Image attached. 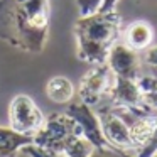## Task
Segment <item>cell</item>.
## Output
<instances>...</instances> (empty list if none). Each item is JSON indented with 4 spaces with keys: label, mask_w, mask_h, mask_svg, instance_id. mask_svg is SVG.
Here are the masks:
<instances>
[{
    "label": "cell",
    "mask_w": 157,
    "mask_h": 157,
    "mask_svg": "<svg viewBox=\"0 0 157 157\" xmlns=\"http://www.w3.org/2000/svg\"><path fill=\"white\" fill-rule=\"evenodd\" d=\"M46 117L29 95H15L9 105V127L17 133L34 137L42 128Z\"/></svg>",
    "instance_id": "obj_5"
},
{
    "label": "cell",
    "mask_w": 157,
    "mask_h": 157,
    "mask_svg": "<svg viewBox=\"0 0 157 157\" xmlns=\"http://www.w3.org/2000/svg\"><path fill=\"white\" fill-rule=\"evenodd\" d=\"M96 113H98L100 123H101L103 137L110 145V149L115 154H118L120 157H135L139 150L130 135L128 122L112 106L100 108Z\"/></svg>",
    "instance_id": "obj_4"
},
{
    "label": "cell",
    "mask_w": 157,
    "mask_h": 157,
    "mask_svg": "<svg viewBox=\"0 0 157 157\" xmlns=\"http://www.w3.org/2000/svg\"><path fill=\"white\" fill-rule=\"evenodd\" d=\"M155 152H157V128H155V132H154V137L150 139V142L147 144V145L144 147L135 157H150L152 154H155Z\"/></svg>",
    "instance_id": "obj_14"
},
{
    "label": "cell",
    "mask_w": 157,
    "mask_h": 157,
    "mask_svg": "<svg viewBox=\"0 0 157 157\" xmlns=\"http://www.w3.org/2000/svg\"><path fill=\"white\" fill-rule=\"evenodd\" d=\"M46 95L51 101L66 105L75 98V85L66 76H52L46 83Z\"/></svg>",
    "instance_id": "obj_11"
},
{
    "label": "cell",
    "mask_w": 157,
    "mask_h": 157,
    "mask_svg": "<svg viewBox=\"0 0 157 157\" xmlns=\"http://www.w3.org/2000/svg\"><path fill=\"white\" fill-rule=\"evenodd\" d=\"M31 144L32 137L17 133L10 127H0V157H17Z\"/></svg>",
    "instance_id": "obj_10"
},
{
    "label": "cell",
    "mask_w": 157,
    "mask_h": 157,
    "mask_svg": "<svg viewBox=\"0 0 157 157\" xmlns=\"http://www.w3.org/2000/svg\"><path fill=\"white\" fill-rule=\"evenodd\" d=\"M75 135H79L68 113H52L46 118L42 128L32 137V144L52 157H63L64 149Z\"/></svg>",
    "instance_id": "obj_3"
},
{
    "label": "cell",
    "mask_w": 157,
    "mask_h": 157,
    "mask_svg": "<svg viewBox=\"0 0 157 157\" xmlns=\"http://www.w3.org/2000/svg\"><path fill=\"white\" fill-rule=\"evenodd\" d=\"M154 75H155V76H157V69H154Z\"/></svg>",
    "instance_id": "obj_17"
},
{
    "label": "cell",
    "mask_w": 157,
    "mask_h": 157,
    "mask_svg": "<svg viewBox=\"0 0 157 157\" xmlns=\"http://www.w3.org/2000/svg\"><path fill=\"white\" fill-rule=\"evenodd\" d=\"M76 7H78L79 17L91 15L100 12L101 9V0H76Z\"/></svg>",
    "instance_id": "obj_12"
},
{
    "label": "cell",
    "mask_w": 157,
    "mask_h": 157,
    "mask_svg": "<svg viewBox=\"0 0 157 157\" xmlns=\"http://www.w3.org/2000/svg\"><path fill=\"white\" fill-rule=\"evenodd\" d=\"M118 0H101V9L100 12H106V10H115Z\"/></svg>",
    "instance_id": "obj_15"
},
{
    "label": "cell",
    "mask_w": 157,
    "mask_h": 157,
    "mask_svg": "<svg viewBox=\"0 0 157 157\" xmlns=\"http://www.w3.org/2000/svg\"><path fill=\"white\" fill-rule=\"evenodd\" d=\"M154 27L147 21H133L123 31V44L137 52H144L152 46Z\"/></svg>",
    "instance_id": "obj_9"
},
{
    "label": "cell",
    "mask_w": 157,
    "mask_h": 157,
    "mask_svg": "<svg viewBox=\"0 0 157 157\" xmlns=\"http://www.w3.org/2000/svg\"><path fill=\"white\" fill-rule=\"evenodd\" d=\"M142 63L145 66H149L150 69H157V44L150 46V48H147L145 51H144Z\"/></svg>",
    "instance_id": "obj_13"
},
{
    "label": "cell",
    "mask_w": 157,
    "mask_h": 157,
    "mask_svg": "<svg viewBox=\"0 0 157 157\" xmlns=\"http://www.w3.org/2000/svg\"><path fill=\"white\" fill-rule=\"evenodd\" d=\"M150 157H157V152H155V154H152V155H150Z\"/></svg>",
    "instance_id": "obj_16"
},
{
    "label": "cell",
    "mask_w": 157,
    "mask_h": 157,
    "mask_svg": "<svg viewBox=\"0 0 157 157\" xmlns=\"http://www.w3.org/2000/svg\"><path fill=\"white\" fill-rule=\"evenodd\" d=\"M106 64L112 69V73L117 78H127V79H137L140 75V63L142 58L139 52L130 49L125 44H118L117 42L108 52L106 58Z\"/></svg>",
    "instance_id": "obj_8"
},
{
    "label": "cell",
    "mask_w": 157,
    "mask_h": 157,
    "mask_svg": "<svg viewBox=\"0 0 157 157\" xmlns=\"http://www.w3.org/2000/svg\"><path fill=\"white\" fill-rule=\"evenodd\" d=\"M113 79H115V75L112 73V69L108 68L106 63L90 66V69L79 79V86H78L79 101L86 103L90 106H96L103 98L108 96Z\"/></svg>",
    "instance_id": "obj_6"
},
{
    "label": "cell",
    "mask_w": 157,
    "mask_h": 157,
    "mask_svg": "<svg viewBox=\"0 0 157 157\" xmlns=\"http://www.w3.org/2000/svg\"><path fill=\"white\" fill-rule=\"evenodd\" d=\"M123 32L122 15L117 10L96 12L75 22L76 56L90 66L103 64Z\"/></svg>",
    "instance_id": "obj_2"
},
{
    "label": "cell",
    "mask_w": 157,
    "mask_h": 157,
    "mask_svg": "<svg viewBox=\"0 0 157 157\" xmlns=\"http://www.w3.org/2000/svg\"><path fill=\"white\" fill-rule=\"evenodd\" d=\"M49 0H0V41L41 52L49 37Z\"/></svg>",
    "instance_id": "obj_1"
},
{
    "label": "cell",
    "mask_w": 157,
    "mask_h": 157,
    "mask_svg": "<svg viewBox=\"0 0 157 157\" xmlns=\"http://www.w3.org/2000/svg\"><path fill=\"white\" fill-rule=\"evenodd\" d=\"M76 125V130L81 137H85L96 150H112L103 137L101 123H100L98 113L93 112V106L86 105L83 101L71 103L66 110Z\"/></svg>",
    "instance_id": "obj_7"
}]
</instances>
